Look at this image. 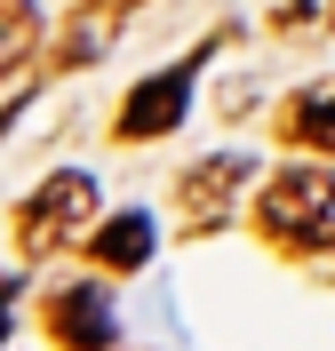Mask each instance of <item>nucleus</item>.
Listing matches in <instances>:
<instances>
[{
    "mask_svg": "<svg viewBox=\"0 0 335 351\" xmlns=\"http://www.w3.org/2000/svg\"><path fill=\"white\" fill-rule=\"evenodd\" d=\"M264 232L295 256L335 247V176L327 168H280L264 192Z\"/></svg>",
    "mask_w": 335,
    "mask_h": 351,
    "instance_id": "nucleus-1",
    "label": "nucleus"
},
{
    "mask_svg": "<svg viewBox=\"0 0 335 351\" xmlns=\"http://www.w3.org/2000/svg\"><path fill=\"white\" fill-rule=\"evenodd\" d=\"M88 216H96V184L80 168H64V176H48L40 192L16 208V240H24V256H48V247H64Z\"/></svg>",
    "mask_w": 335,
    "mask_h": 351,
    "instance_id": "nucleus-2",
    "label": "nucleus"
},
{
    "mask_svg": "<svg viewBox=\"0 0 335 351\" xmlns=\"http://www.w3.org/2000/svg\"><path fill=\"white\" fill-rule=\"evenodd\" d=\"M184 104H192V64H176V72H152V80H136L128 112H120V144L168 136V128L184 120Z\"/></svg>",
    "mask_w": 335,
    "mask_h": 351,
    "instance_id": "nucleus-3",
    "label": "nucleus"
},
{
    "mask_svg": "<svg viewBox=\"0 0 335 351\" xmlns=\"http://www.w3.org/2000/svg\"><path fill=\"white\" fill-rule=\"evenodd\" d=\"M48 335H56L64 351H104L112 343L104 287H64V295H48Z\"/></svg>",
    "mask_w": 335,
    "mask_h": 351,
    "instance_id": "nucleus-4",
    "label": "nucleus"
},
{
    "mask_svg": "<svg viewBox=\"0 0 335 351\" xmlns=\"http://www.w3.org/2000/svg\"><path fill=\"white\" fill-rule=\"evenodd\" d=\"M240 184H247V160L240 152H216V160H200V168L184 176V216L192 223H223V208H232V199H240Z\"/></svg>",
    "mask_w": 335,
    "mask_h": 351,
    "instance_id": "nucleus-5",
    "label": "nucleus"
},
{
    "mask_svg": "<svg viewBox=\"0 0 335 351\" xmlns=\"http://www.w3.org/2000/svg\"><path fill=\"white\" fill-rule=\"evenodd\" d=\"M88 256L104 263V271H136V263L152 256V216H112L104 232L88 240Z\"/></svg>",
    "mask_w": 335,
    "mask_h": 351,
    "instance_id": "nucleus-6",
    "label": "nucleus"
},
{
    "mask_svg": "<svg viewBox=\"0 0 335 351\" xmlns=\"http://www.w3.org/2000/svg\"><path fill=\"white\" fill-rule=\"evenodd\" d=\"M288 136H295V144L335 152V80H312V88L288 104Z\"/></svg>",
    "mask_w": 335,
    "mask_h": 351,
    "instance_id": "nucleus-7",
    "label": "nucleus"
},
{
    "mask_svg": "<svg viewBox=\"0 0 335 351\" xmlns=\"http://www.w3.org/2000/svg\"><path fill=\"white\" fill-rule=\"evenodd\" d=\"M0 16H24V0H0ZM0 64H8V32H0Z\"/></svg>",
    "mask_w": 335,
    "mask_h": 351,
    "instance_id": "nucleus-8",
    "label": "nucleus"
},
{
    "mask_svg": "<svg viewBox=\"0 0 335 351\" xmlns=\"http://www.w3.org/2000/svg\"><path fill=\"white\" fill-rule=\"evenodd\" d=\"M0 335H8V311H0Z\"/></svg>",
    "mask_w": 335,
    "mask_h": 351,
    "instance_id": "nucleus-9",
    "label": "nucleus"
}]
</instances>
